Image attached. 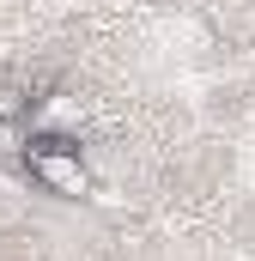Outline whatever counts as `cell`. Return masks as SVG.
<instances>
[{
  "label": "cell",
  "instance_id": "obj_1",
  "mask_svg": "<svg viewBox=\"0 0 255 261\" xmlns=\"http://www.w3.org/2000/svg\"><path fill=\"white\" fill-rule=\"evenodd\" d=\"M24 164L43 182V195H55V200H85L91 195V170H85L79 134H31L24 140Z\"/></svg>",
  "mask_w": 255,
  "mask_h": 261
}]
</instances>
